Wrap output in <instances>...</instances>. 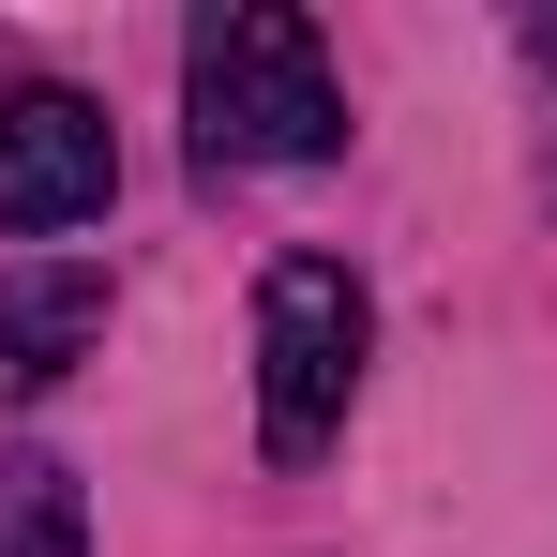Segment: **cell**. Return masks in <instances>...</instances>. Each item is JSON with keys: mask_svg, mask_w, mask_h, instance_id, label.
I'll use <instances>...</instances> for the list:
<instances>
[{"mask_svg": "<svg viewBox=\"0 0 557 557\" xmlns=\"http://www.w3.org/2000/svg\"><path fill=\"white\" fill-rule=\"evenodd\" d=\"M182 91H196V166H332L347 151V91L317 61V15H286V0L196 15Z\"/></svg>", "mask_w": 557, "mask_h": 557, "instance_id": "obj_1", "label": "cell"}, {"mask_svg": "<svg viewBox=\"0 0 557 557\" xmlns=\"http://www.w3.org/2000/svg\"><path fill=\"white\" fill-rule=\"evenodd\" d=\"M347 392H362V286L332 257H272V286H257V437H272V467L332 453Z\"/></svg>", "mask_w": 557, "mask_h": 557, "instance_id": "obj_2", "label": "cell"}, {"mask_svg": "<svg viewBox=\"0 0 557 557\" xmlns=\"http://www.w3.org/2000/svg\"><path fill=\"white\" fill-rule=\"evenodd\" d=\"M121 196V151H106V106L91 91H0V226L15 242H61Z\"/></svg>", "mask_w": 557, "mask_h": 557, "instance_id": "obj_3", "label": "cell"}, {"mask_svg": "<svg viewBox=\"0 0 557 557\" xmlns=\"http://www.w3.org/2000/svg\"><path fill=\"white\" fill-rule=\"evenodd\" d=\"M91 347H106V272L91 257H15L0 272V392L15 407H46Z\"/></svg>", "mask_w": 557, "mask_h": 557, "instance_id": "obj_4", "label": "cell"}, {"mask_svg": "<svg viewBox=\"0 0 557 557\" xmlns=\"http://www.w3.org/2000/svg\"><path fill=\"white\" fill-rule=\"evenodd\" d=\"M0 557H91V497L61 453H15L0 467Z\"/></svg>", "mask_w": 557, "mask_h": 557, "instance_id": "obj_5", "label": "cell"}]
</instances>
